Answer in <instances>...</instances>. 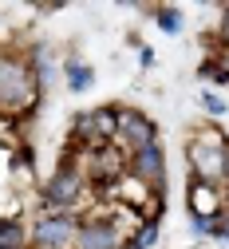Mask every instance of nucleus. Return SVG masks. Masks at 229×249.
I'll list each match as a JSON object with an SVG mask.
<instances>
[{
  "label": "nucleus",
  "instance_id": "obj_1",
  "mask_svg": "<svg viewBox=\"0 0 229 249\" xmlns=\"http://www.w3.org/2000/svg\"><path fill=\"white\" fill-rule=\"evenodd\" d=\"M186 159H190V174L225 186V166H229V139L217 127H202L198 135H190L186 142Z\"/></svg>",
  "mask_w": 229,
  "mask_h": 249
},
{
  "label": "nucleus",
  "instance_id": "obj_2",
  "mask_svg": "<svg viewBox=\"0 0 229 249\" xmlns=\"http://www.w3.org/2000/svg\"><path fill=\"white\" fill-rule=\"evenodd\" d=\"M40 95H44V91L36 87V79H32L28 59L0 52V111H8V115L32 111Z\"/></svg>",
  "mask_w": 229,
  "mask_h": 249
},
{
  "label": "nucleus",
  "instance_id": "obj_3",
  "mask_svg": "<svg viewBox=\"0 0 229 249\" xmlns=\"http://www.w3.org/2000/svg\"><path fill=\"white\" fill-rule=\"evenodd\" d=\"M83 202H87V178H83L75 159H63L55 166V174H48V182L40 186V206L44 210H75V213H83Z\"/></svg>",
  "mask_w": 229,
  "mask_h": 249
},
{
  "label": "nucleus",
  "instance_id": "obj_4",
  "mask_svg": "<svg viewBox=\"0 0 229 249\" xmlns=\"http://www.w3.org/2000/svg\"><path fill=\"white\" fill-rule=\"evenodd\" d=\"M83 213L75 210H44L32 222V249H75V233H79Z\"/></svg>",
  "mask_w": 229,
  "mask_h": 249
},
{
  "label": "nucleus",
  "instance_id": "obj_5",
  "mask_svg": "<svg viewBox=\"0 0 229 249\" xmlns=\"http://www.w3.org/2000/svg\"><path fill=\"white\" fill-rule=\"evenodd\" d=\"M115 119H119V135L115 142L126 150V154H135V150H146L158 142V123L142 111H130V107H115Z\"/></svg>",
  "mask_w": 229,
  "mask_h": 249
},
{
  "label": "nucleus",
  "instance_id": "obj_6",
  "mask_svg": "<svg viewBox=\"0 0 229 249\" xmlns=\"http://www.w3.org/2000/svg\"><path fill=\"white\" fill-rule=\"evenodd\" d=\"M126 174L142 182L150 194H162V182H166V150H162V142L146 146V150H135L126 162Z\"/></svg>",
  "mask_w": 229,
  "mask_h": 249
},
{
  "label": "nucleus",
  "instance_id": "obj_7",
  "mask_svg": "<svg viewBox=\"0 0 229 249\" xmlns=\"http://www.w3.org/2000/svg\"><path fill=\"white\" fill-rule=\"evenodd\" d=\"M123 230L115 217H99V213H83L79 233H75V249H123Z\"/></svg>",
  "mask_w": 229,
  "mask_h": 249
},
{
  "label": "nucleus",
  "instance_id": "obj_8",
  "mask_svg": "<svg viewBox=\"0 0 229 249\" xmlns=\"http://www.w3.org/2000/svg\"><path fill=\"white\" fill-rule=\"evenodd\" d=\"M221 210H225V194H221V186L202 182V178H194V174H190V217H217Z\"/></svg>",
  "mask_w": 229,
  "mask_h": 249
},
{
  "label": "nucleus",
  "instance_id": "obj_9",
  "mask_svg": "<svg viewBox=\"0 0 229 249\" xmlns=\"http://www.w3.org/2000/svg\"><path fill=\"white\" fill-rule=\"evenodd\" d=\"M63 79H68V91H71V95H83V91L95 87V68L87 64V59L71 55V59H63Z\"/></svg>",
  "mask_w": 229,
  "mask_h": 249
},
{
  "label": "nucleus",
  "instance_id": "obj_10",
  "mask_svg": "<svg viewBox=\"0 0 229 249\" xmlns=\"http://www.w3.org/2000/svg\"><path fill=\"white\" fill-rule=\"evenodd\" d=\"M32 230L24 226V217H0V249H28Z\"/></svg>",
  "mask_w": 229,
  "mask_h": 249
},
{
  "label": "nucleus",
  "instance_id": "obj_11",
  "mask_svg": "<svg viewBox=\"0 0 229 249\" xmlns=\"http://www.w3.org/2000/svg\"><path fill=\"white\" fill-rule=\"evenodd\" d=\"M158 233H162V217H142V226L123 241V249H154Z\"/></svg>",
  "mask_w": 229,
  "mask_h": 249
},
{
  "label": "nucleus",
  "instance_id": "obj_12",
  "mask_svg": "<svg viewBox=\"0 0 229 249\" xmlns=\"http://www.w3.org/2000/svg\"><path fill=\"white\" fill-rule=\"evenodd\" d=\"M28 68H32V79H36V87L40 91H48L52 87V75H55V64H52V52L48 48H36L28 55Z\"/></svg>",
  "mask_w": 229,
  "mask_h": 249
},
{
  "label": "nucleus",
  "instance_id": "obj_13",
  "mask_svg": "<svg viewBox=\"0 0 229 249\" xmlns=\"http://www.w3.org/2000/svg\"><path fill=\"white\" fill-rule=\"evenodd\" d=\"M154 24H158V32L178 36L182 24H186V16H182V8H174V4H162V8H154Z\"/></svg>",
  "mask_w": 229,
  "mask_h": 249
},
{
  "label": "nucleus",
  "instance_id": "obj_14",
  "mask_svg": "<svg viewBox=\"0 0 229 249\" xmlns=\"http://www.w3.org/2000/svg\"><path fill=\"white\" fill-rule=\"evenodd\" d=\"M194 237H217V217H190Z\"/></svg>",
  "mask_w": 229,
  "mask_h": 249
},
{
  "label": "nucleus",
  "instance_id": "obj_15",
  "mask_svg": "<svg viewBox=\"0 0 229 249\" xmlns=\"http://www.w3.org/2000/svg\"><path fill=\"white\" fill-rule=\"evenodd\" d=\"M198 103H202L210 115H225V111H229V103H225L221 95H213V91H198Z\"/></svg>",
  "mask_w": 229,
  "mask_h": 249
},
{
  "label": "nucleus",
  "instance_id": "obj_16",
  "mask_svg": "<svg viewBox=\"0 0 229 249\" xmlns=\"http://www.w3.org/2000/svg\"><path fill=\"white\" fill-rule=\"evenodd\" d=\"M225 16H221V28H217V44H221V52H229V4L221 8Z\"/></svg>",
  "mask_w": 229,
  "mask_h": 249
},
{
  "label": "nucleus",
  "instance_id": "obj_17",
  "mask_svg": "<svg viewBox=\"0 0 229 249\" xmlns=\"http://www.w3.org/2000/svg\"><path fill=\"white\" fill-rule=\"evenodd\" d=\"M217 241H229V206L217 213Z\"/></svg>",
  "mask_w": 229,
  "mask_h": 249
},
{
  "label": "nucleus",
  "instance_id": "obj_18",
  "mask_svg": "<svg viewBox=\"0 0 229 249\" xmlns=\"http://www.w3.org/2000/svg\"><path fill=\"white\" fill-rule=\"evenodd\" d=\"M139 68H142V71H150V68H154V52H150L146 44H139Z\"/></svg>",
  "mask_w": 229,
  "mask_h": 249
}]
</instances>
